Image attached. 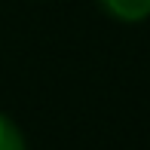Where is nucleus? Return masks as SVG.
I'll use <instances>...</instances> for the list:
<instances>
[{"label":"nucleus","mask_w":150,"mask_h":150,"mask_svg":"<svg viewBox=\"0 0 150 150\" xmlns=\"http://www.w3.org/2000/svg\"><path fill=\"white\" fill-rule=\"evenodd\" d=\"M107 18L120 25H141L150 18V0H95Z\"/></svg>","instance_id":"1"},{"label":"nucleus","mask_w":150,"mask_h":150,"mask_svg":"<svg viewBox=\"0 0 150 150\" xmlns=\"http://www.w3.org/2000/svg\"><path fill=\"white\" fill-rule=\"evenodd\" d=\"M0 150H28V138L16 126V120L0 110Z\"/></svg>","instance_id":"2"}]
</instances>
